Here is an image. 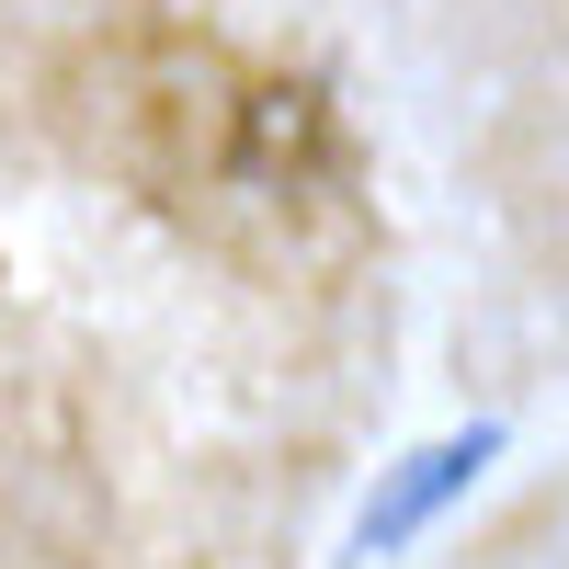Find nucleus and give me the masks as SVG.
I'll return each mask as SVG.
<instances>
[{"mask_svg": "<svg viewBox=\"0 0 569 569\" xmlns=\"http://www.w3.org/2000/svg\"><path fill=\"white\" fill-rule=\"evenodd\" d=\"M501 456V421H467V433H445V445H421V456H399V479L376 490L365 512H353V558H388V547H410L433 512L479 479V467Z\"/></svg>", "mask_w": 569, "mask_h": 569, "instance_id": "f257e3e1", "label": "nucleus"}]
</instances>
